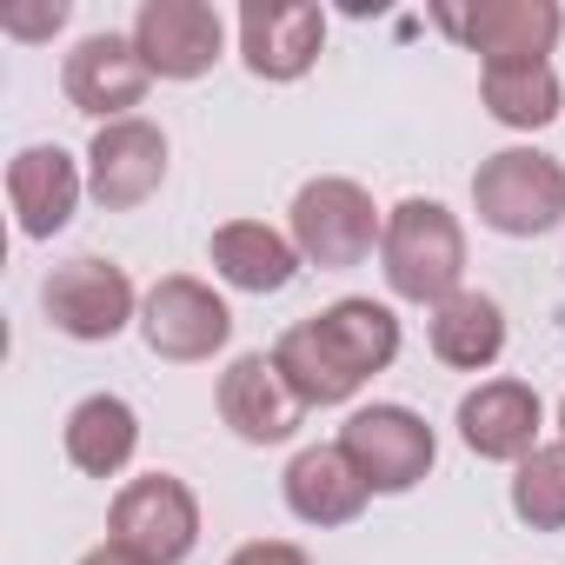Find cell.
<instances>
[{
	"label": "cell",
	"instance_id": "1",
	"mask_svg": "<svg viewBox=\"0 0 565 565\" xmlns=\"http://www.w3.org/2000/svg\"><path fill=\"white\" fill-rule=\"evenodd\" d=\"M273 360L307 406H347L373 373H386L399 360V313L386 300L347 294V300L320 307L313 320L279 333Z\"/></svg>",
	"mask_w": 565,
	"mask_h": 565
},
{
	"label": "cell",
	"instance_id": "2",
	"mask_svg": "<svg viewBox=\"0 0 565 565\" xmlns=\"http://www.w3.org/2000/svg\"><path fill=\"white\" fill-rule=\"evenodd\" d=\"M380 266L386 287L406 307H446L452 294H466V226L459 213H446L439 200H399L386 213V239H380Z\"/></svg>",
	"mask_w": 565,
	"mask_h": 565
},
{
	"label": "cell",
	"instance_id": "3",
	"mask_svg": "<svg viewBox=\"0 0 565 565\" xmlns=\"http://www.w3.org/2000/svg\"><path fill=\"white\" fill-rule=\"evenodd\" d=\"M472 213L499 239H545L565 226V167L539 147H499L472 173Z\"/></svg>",
	"mask_w": 565,
	"mask_h": 565
},
{
	"label": "cell",
	"instance_id": "4",
	"mask_svg": "<svg viewBox=\"0 0 565 565\" xmlns=\"http://www.w3.org/2000/svg\"><path fill=\"white\" fill-rule=\"evenodd\" d=\"M287 233L300 246L307 266L320 273H347L360 259H373V246L386 239V213L373 206V193L347 173H320L294 193V213H287Z\"/></svg>",
	"mask_w": 565,
	"mask_h": 565
},
{
	"label": "cell",
	"instance_id": "5",
	"mask_svg": "<svg viewBox=\"0 0 565 565\" xmlns=\"http://www.w3.org/2000/svg\"><path fill=\"white\" fill-rule=\"evenodd\" d=\"M140 300L134 279L120 259H100V253H81V259H61L47 279H41V313L54 333L81 340V347H107L120 340L127 327H140Z\"/></svg>",
	"mask_w": 565,
	"mask_h": 565
},
{
	"label": "cell",
	"instance_id": "6",
	"mask_svg": "<svg viewBox=\"0 0 565 565\" xmlns=\"http://www.w3.org/2000/svg\"><path fill=\"white\" fill-rule=\"evenodd\" d=\"M107 545L147 558V565H180L200 545V499L173 472H140L114 492L107 505Z\"/></svg>",
	"mask_w": 565,
	"mask_h": 565
},
{
	"label": "cell",
	"instance_id": "7",
	"mask_svg": "<svg viewBox=\"0 0 565 565\" xmlns=\"http://www.w3.org/2000/svg\"><path fill=\"white\" fill-rule=\"evenodd\" d=\"M340 452L360 466L366 492L399 499V492H413V486L433 472L439 439H433V426H426L413 406L373 399V406H353V413H347V426H340Z\"/></svg>",
	"mask_w": 565,
	"mask_h": 565
},
{
	"label": "cell",
	"instance_id": "8",
	"mask_svg": "<svg viewBox=\"0 0 565 565\" xmlns=\"http://www.w3.org/2000/svg\"><path fill=\"white\" fill-rule=\"evenodd\" d=\"M140 340L153 360H173V366H200L213 360L226 340H233V307L193 273H167L147 287L140 300Z\"/></svg>",
	"mask_w": 565,
	"mask_h": 565
},
{
	"label": "cell",
	"instance_id": "9",
	"mask_svg": "<svg viewBox=\"0 0 565 565\" xmlns=\"http://www.w3.org/2000/svg\"><path fill=\"white\" fill-rule=\"evenodd\" d=\"M147 87H153V67L140 61L134 34H114V28L74 41V54L61 61V94H67V107L87 114V120H100V127L134 120V107L147 100Z\"/></svg>",
	"mask_w": 565,
	"mask_h": 565
},
{
	"label": "cell",
	"instance_id": "10",
	"mask_svg": "<svg viewBox=\"0 0 565 565\" xmlns=\"http://www.w3.org/2000/svg\"><path fill=\"white\" fill-rule=\"evenodd\" d=\"M439 28L459 34L466 54H479V67H505V61H552L558 34H565V8L558 0H479V8H439Z\"/></svg>",
	"mask_w": 565,
	"mask_h": 565
},
{
	"label": "cell",
	"instance_id": "11",
	"mask_svg": "<svg viewBox=\"0 0 565 565\" xmlns=\"http://www.w3.org/2000/svg\"><path fill=\"white\" fill-rule=\"evenodd\" d=\"M327 47V14L313 0H246L239 8V61L253 81H307Z\"/></svg>",
	"mask_w": 565,
	"mask_h": 565
},
{
	"label": "cell",
	"instance_id": "12",
	"mask_svg": "<svg viewBox=\"0 0 565 565\" xmlns=\"http://www.w3.org/2000/svg\"><path fill=\"white\" fill-rule=\"evenodd\" d=\"M220 419L233 426V439L246 446H287L300 426H307V399L294 393V380L279 373L273 353H239L226 373H220V393H213Z\"/></svg>",
	"mask_w": 565,
	"mask_h": 565
},
{
	"label": "cell",
	"instance_id": "13",
	"mask_svg": "<svg viewBox=\"0 0 565 565\" xmlns=\"http://www.w3.org/2000/svg\"><path fill=\"white\" fill-rule=\"evenodd\" d=\"M134 47L153 67V81H200L226 54V21L206 0H140Z\"/></svg>",
	"mask_w": 565,
	"mask_h": 565
},
{
	"label": "cell",
	"instance_id": "14",
	"mask_svg": "<svg viewBox=\"0 0 565 565\" xmlns=\"http://www.w3.org/2000/svg\"><path fill=\"white\" fill-rule=\"evenodd\" d=\"M167 180V134L153 120H114L87 140V193L107 206V213H134L160 193Z\"/></svg>",
	"mask_w": 565,
	"mask_h": 565
},
{
	"label": "cell",
	"instance_id": "15",
	"mask_svg": "<svg viewBox=\"0 0 565 565\" xmlns=\"http://www.w3.org/2000/svg\"><path fill=\"white\" fill-rule=\"evenodd\" d=\"M466 452L492 459V466H519L525 452H539V426H545V406L525 380H479L459 413H452Z\"/></svg>",
	"mask_w": 565,
	"mask_h": 565
},
{
	"label": "cell",
	"instance_id": "16",
	"mask_svg": "<svg viewBox=\"0 0 565 565\" xmlns=\"http://www.w3.org/2000/svg\"><path fill=\"white\" fill-rule=\"evenodd\" d=\"M81 193H87V167L67 147H47L41 140V147H21L8 160V200H14L21 239H54L74 220Z\"/></svg>",
	"mask_w": 565,
	"mask_h": 565
},
{
	"label": "cell",
	"instance_id": "17",
	"mask_svg": "<svg viewBox=\"0 0 565 565\" xmlns=\"http://www.w3.org/2000/svg\"><path fill=\"white\" fill-rule=\"evenodd\" d=\"M279 492H287V512H294L300 525H320V532L353 525V519L366 512V499H373L366 479H360V466H353L340 446H300V452L287 459Z\"/></svg>",
	"mask_w": 565,
	"mask_h": 565
},
{
	"label": "cell",
	"instance_id": "18",
	"mask_svg": "<svg viewBox=\"0 0 565 565\" xmlns=\"http://www.w3.org/2000/svg\"><path fill=\"white\" fill-rule=\"evenodd\" d=\"M206 259H213V273L226 279L233 294H287L294 279H300V266H307L300 246H294V233H279L266 220H226V226H213Z\"/></svg>",
	"mask_w": 565,
	"mask_h": 565
},
{
	"label": "cell",
	"instance_id": "19",
	"mask_svg": "<svg viewBox=\"0 0 565 565\" xmlns=\"http://www.w3.org/2000/svg\"><path fill=\"white\" fill-rule=\"evenodd\" d=\"M61 446H67V466L87 472V479H120L140 452V413L120 399V393H87L67 426H61Z\"/></svg>",
	"mask_w": 565,
	"mask_h": 565
},
{
	"label": "cell",
	"instance_id": "20",
	"mask_svg": "<svg viewBox=\"0 0 565 565\" xmlns=\"http://www.w3.org/2000/svg\"><path fill=\"white\" fill-rule=\"evenodd\" d=\"M426 340H433V360L452 366V373H486L499 366L505 353V307L492 294H452L446 307H433L426 320Z\"/></svg>",
	"mask_w": 565,
	"mask_h": 565
},
{
	"label": "cell",
	"instance_id": "21",
	"mask_svg": "<svg viewBox=\"0 0 565 565\" xmlns=\"http://www.w3.org/2000/svg\"><path fill=\"white\" fill-rule=\"evenodd\" d=\"M479 100L499 127L539 134L565 114V87L552 74V61H505V67H479Z\"/></svg>",
	"mask_w": 565,
	"mask_h": 565
},
{
	"label": "cell",
	"instance_id": "22",
	"mask_svg": "<svg viewBox=\"0 0 565 565\" xmlns=\"http://www.w3.org/2000/svg\"><path fill=\"white\" fill-rule=\"evenodd\" d=\"M512 519L532 532H565V446H539L512 466Z\"/></svg>",
	"mask_w": 565,
	"mask_h": 565
},
{
	"label": "cell",
	"instance_id": "23",
	"mask_svg": "<svg viewBox=\"0 0 565 565\" xmlns=\"http://www.w3.org/2000/svg\"><path fill=\"white\" fill-rule=\"evenodd\" d=\"M61 28H67V0H47V8H34V14H21V8L0 14V34H14V41H47Z\"/></svg>",
	"mask_w": 565,
	"mask_h": 565
},
{
	"label": "cell",
	"instance_id": "24",
	"mask_svg": "<svg viewBox=\"0 0 565 565\" xmlns=\"http://www.w3.org/2000/svg\"><path fill=\"white\" fill-rule=\"evenodd\" d=\"M226 565H313V558H307L294 539H246Z\"/></svg>",
	"mask_w": 565,
	"mask_h": 565
},
{
	"label": "cell",
	"instance_id": "25",
	"mask_svg": "<svg viewBox=\"0 0 565 565\" xmlns=\"http://www.w3.org/2000/svg\"><path fill=\"white\" fill-rule=\"evenodd\" d=\"M81 565H147V558H134V552H120V545H94Z\"/></svg>",
	"mask_w": 565,
	"mask_h": 565
},
{
	"label": "cell",
	"instance_id": "26",
	"mask_svg": "<svg viewBox=\"0 0 565 565\" xmlns=\"http://www.w3.org/2000/svg\"><path fill=\"white\" fill-rule=\"evenodd\" d=\"M558 446H565V399H558Z\"/></svg>",
	"mask_w": 565,
	"mask_h": 565
}]
</instances>
